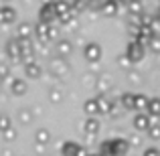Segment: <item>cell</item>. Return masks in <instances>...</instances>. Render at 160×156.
Listing matches in <instances>:
<instances>
[{"instance_id":"obj_1","label":"cell","mask_w":160,"mask_h":156,"mask_svg":"<svg viewBox=\"0 0 160 156\" xmlns=\"http://www.w3.org/2000/svg\"><path fill=\"white\" fill-rule=\"evenodd\" d=\"M126 150H128V140H124V138H112V140L102 142L98 154L99 156H122V154H126Z\"/></svg>"},{"instance_id":"obj_2","label":"cell","mask_w":160,"mask_h":156,"mask_svg":"<svg viewBox=\"0 0 160 156\" xmlns=\"http://www.w3.org/2000/svg\"><path fill=\"white\" fill-rule=\"evenodd\" d=\"M53 8H55V16H57V20L61 24H71L75 20V16H77L73 10H71V6H69L67 0H55Z\"/></svg>"},{"instance_id":"obj_3","label":"cell","mask_w":160,"mask_h":156,"mask_svg":"<svg viewBox=\"0 0 160 156\" xmlns=\"http://www.w3.org/2000/svg\"><path fill=\"white\" fill-rule=\"evenodd\" d=\"M32 33L37 35V39L47 43V41H57L59 39V27L57 24H45V23H37L32 27Z\"/></svg>"},{"instance_id":"obj_4","label":"cell","mask_w":160,"mask_h":156,"mask_svg":"<svg viewBox=\"0 0 160 156\" xmlns=\"http://www.w3.org/2000/svg\"><path fill=\"white\" fill-rule=\"evenodd\" d=\"M146 47L142 43H138V41H130L128 45H126V53H124V59L128 63H140L142 59L146 57Z\"/></svg>"},{"instance_id":"obj_5","label":"cell","mask_w":160,"mask_h":156,"mask_svg":"<svg viewBox=\"0 0 160 156\" xmlns=\"http://www.w3.org/2000/svg\"><path fill=\"white\" fill-rule=\"evenodd\" d=\"M103 55V49L99 43H95V41H91V43H87L85 47H83V57H85L87 63H98L99 59H102Z\"/></svg>"},{"instance_id":"obj_6","label":"cell","mask_w":160,"mask_h":156,"mask_svg":"<svg viewBox=\"0 0 160 156\" xmlns=\"http://www.w3.org/2000/svg\"><path fill=\"white\" fill-rule=\"evenodd\" d=\"M59 150H61V154H63V156H87V154H89L81 144H77V142H73V140L63 142Z\"/></svg>"},{"instance_id":"obj_7","label":"cell","mask_w":160,"mask_h":156,"mask_svg":"<svg viewBox=\"0 0 160 156\" xmlns=\"http://www.w3.org/2000/svg\"><path fill=\"white\" fill-rule=\"evenodd\" d=\"M73 53V43L69 39H57L55 41V55L57 59H67Z\"/></svg>"},{"instance_id":"obj_8","label":"cell","mask_w":160,"mask_h":156,"mask_svg":"<svg viewBox=\"0 0 160 156\" xmlns=\"http://www.w3.org/2000/svg\"><path fill=\"white\" fill-rule=\"evenodd\" d=\"M53 2H55V0H53ZM53 2H49V4H43V6L39 8V23H45V24H55L57 16H55Z\"/></svg>"},{"instance_id":"obj_9","label":"cell","mask_w":160,"mask_h":156,"mask_svg":"<svg viewBox=\"0 0 160 156\" xmlns=\"http://www.w3.org/2000/svg\"><path fill=\"white\" fill-rule=\"evenodd\" d=\"M8 89H10V93L12 95H24L28 91V85H27V81L24 79H20V77H10L8 79Z\"/></svg>"},{"instance_id":"obj_10","label":"cell","mask_w":160,"mask_h":156,"mask_svg":"<svg viewBox=\"0 0 160 156\" xmlns=\"http://www.w3.org/2000/svg\"><path fill=\"white\" fill-rule=\"evenodd\" d=\"M4 53H6V57L10 59V61H20V49H18V41H16L14 37L6 41V45H4Z\"/></svg>"},{"instance_id":"obj_11","label":"cell","mask_w":160,"mask_h":156,"mask_svg":"<svg viewBox=\"0 0 160 156\" xmlns=\"http://www.w3.org/2000/svg\"><path fill=\"white\" fill-rule=\"evenodd\" d=\"M16 10H14V6H8V4H4V6H0V24H12L16 20Z\"/></svg>"},{"instance_id":"obj_12","label":"cell","mask_w":160,"mask_h":156,"mask_svg":"<svg viewBox=\"0 0 160 156\" xmlns=\"http://www.w3.org/2000/svg\"><path fill=\"white\" fill-rule=\"evenodd\" d=\"M152 122H158V120H150V118L142 112V113H136V116H134L132 124H134V128H136L138 132H146V130L150 128V124H152Z\"/></svg>"},{"instance_id":"obj_13","label":"cell","mask_w":160,"mask_h":156,"mask_svg":"<svg viewBox=\"0 0 160 156\" xmlns=\"http://www.w3.org/2000/svg\"><path fill=\"white\" fill-rule=\"evenodd\" d=\"M120 0H102V6H99V12H102L103 16H113L118 14V10H120Z\"/></svg>"},{"instance_id":"obj_14","label":"cell","mask_w":160,"mask_h":156,"mask_svg":"<svg viewBox=\"0 0 160 156\" xmlns=\"http://www.w3.org/2000/svg\"><path fill=\"white\" fill-rule=\"evenodd\" d=\"M24 67V77L27 79H39L43 75V67H41L39 61H32V63H27Z\"/></svg>"},{"instance_id":"obj_15","label":"cell","mask_w":160,"mask_h":156,"mask_svg":"<svg viewBox=\"0 0 160 156\" xmlns=\"http://www.w3.org/2000/svg\"><path fill=\"white\" fill-rule=\"evenodd\" d=\"M158 112H160V99L158 98H148L144 113L150 118V120H158Z\"/></svg>"},{"instance_id":"obj_16","label":"cell","mask_w":160,"mask_h":156,"mask_svg":"<svg viewBox=\"0 0 160 156\" xmlns=\"http://www.w3.org/2000/svg\"><path fill=\"white\" fill-rule=\"evenodd\" d=\"M99 128H102V122H99L98 118H87V120L83 122V130H85L87 136H95V134L99 132Z\"/></svg>"},{"instance_id":"obj_17","label":"cell","mask_w":160,"mask_h":156,"mask_svg":"<svg viewBox=\"0 0 160 156\" xmlns=\"http://www.w3.org/2000/svg\"><path fill=\"white\" fill-rule=\"evenodd\" d=\"M95 102H98V113H112L113 112V102L108 99L106 95H98Z\"/></svg>"},{"instance_id":"obj_18","label":"cell","mask_w":160,"mask_h":156,"mask_svg":"<svg viewBox=\"0 0 160 156\" xmlns=\"http://www.w3.org/2000/svg\"><path fill=\"white\" fill-rule=\"evenodd\" d=\"M146 103H148V95L144 93H134V103L132 109H136V113H142L146 109Z\"/></svg>"},{"instance_id":"obj_19","label":"cell","mask_w":160,"mask_h":156,"mask_svg":"<svg viewBox=\"0 0 160 156\" xmlns=\"http://www.w3.org/2000/svg\"><path fill=\"white\" fill-rule=\"evenodd\" d=\"M35 142L39 146H47L49 142H51V132H49L47 128H41L35 132Z\"/></svg>"},{"instance_id":"obj_20","label":"cell","mask_w":160,"mask_h":156,"mask_svg":"<svg viewBox=\"0 0 160 156\" xmlns=\"http://www.w3.org/2000/svg\"><path fill=\"white\" fill-rule=\"evenodd\" d=\"M31 35H32L31 23H20L16 27V39H31Z\"/></svg>"},{"instance_id":"obj_21","label":"cell","mask_w":160,"mask_h":156,"mask_svg":"<svg viewBox=\"0 0 160 156\" xmlns=\"http://www.w3.org/2000/svg\"><path fill=\"white\" fill-rule=\"evenodd\" d=\"M126 6H128V12L132 16H140L142 12H144V2H142V0H132V2H128Z\"/></svg>"},{"instance_id":"obj_22","label":"cell","mask_w":160,"mask_h":156,"mask_svg":"<svg viewBox=\"0 0 160 156\" xmlns=\"http://www.w3.org/2000/svg\"><path fill=\"white\" fill-rule=\"evenodd\" d=\"M83 112L87 113V118H95L98 116V102H95V98H89L85 103H83Z\"/></svg>"},{"instance_id":"obj_23","label":"cell","mask_w":160,"mask_h":156,"mask_svg":"<svg viewBox=\"0 0 160 156\" xmlns=\"http://www.w3.org/2000/svg\"><path fill=\"white\" fill-rule=\"evenodd\" d=\"M132 103H134V93L132 91H124L120 95V105L124 109H132Z\"/></svg>"},{"instance_id":"obj_24","label":"cell","mask_w":160,"mask_h":156,"mask_svg":"<svg viewBox=\"0 0 160 156\" xmlns=\"http://www.w3.org/2000/svg\"><path fill=\"white\" fill-rule=\"evenodd\" d=\"M69 6H71V10H73L75 14H79V12H83L87 8V0H71Z\"/></svg>"},{"instance_id":"obj_25","label":"cell","mask_w":160,"mask_h":156,"mask_svg":"<svg viewBox=\"0 0 160 156\" xmlns=\"http://www.w3.org/2000/svg\"><path fill=\"white\" fill-rule=\"evenodd\" d=\"M12 126V120L8 113H0V132H4V130H8Z\"/></svg>"},{"instance_id":"obj_26","label":"cell","mask_w":160,"mask_h":156,"mask_svg":"<svg viewBox=\"0 0 160 156\" xmlns=\"http://www.w3.org/2000/svg\"><path fill=\"white\" fill-rule=\"evenodd\" d=\"M146 132H148V136L152 138V140L160 138V128H158V122H152V124H150V128L146 130Z\"/></svg>"},{"instance_id":"obj_27","label":"cell","mask_w":160,"mask_h":156,"mask_svg":"<svg viewBox=\"0 0 160 156\" xmlns=\"http://www.w3.org/2000/svg\"><path fill=\"white\" fill-rule=\"evenodd\" d=\"M2 134H4V140H6V142H12V140H16V130L12 128V126H10L8 130H4Z\"/></svg>"},{"instance_id":"obj_28","label":"cell","mask_w":160,"mask_h":156,"mask_svg":"<svg viewBox=\"0 0 160 156\" xmlns=\"http://www.w3.org/2000/svg\"><path fill=\"white\" fill-rule=\"evenodd\" d=\"M0 79H2V81L10 79V67L8 65H0Z\"/></svg>"},{"instance_id":"obj_29","label":"cell","mask_w":160,"mask_h":156,"mask_svg":"<svg viewBox=\"0 0 160 156\" xmlns=\"http://www.w3.org/2000/svg\"><path fill=\"white\" fill-rule=\"evenodd\" d=\"M61 98H63V93L59 89H51V93H49V99H51L53 103H59L61 102Z\"/></svg>"},{"instance_id":"obj_30","label":"cell","mask_w":160,"mask_h":156,"mask_svg":"<svg viewBox=\"0 0 160 156\" xmlns=\"http://www.w3.org/2000/svg\"><path fill=\"white\" fill-rule=\"evenodd\" d=\"M20 120H22V124H28V122L32 120L31 112H28V109H22V112H20Z\"/></svg>"},{"instance_id":"obj_31","label":"cell","mask_w":160,"mask_h":156,"mask_svg":"<svg viewBox=\"0 0 160 156\" xmlns=\"http://www.w3.org/2000/svg\"><path fill=\"white\" fill-rule=\"evenodd\" d=\"M142 156H158V148L156 146H150V148H146L144 152H142Z\"/></svg>"},{"instance_id":"obj_32","label":"cell","mask_w":160,"mask_h":156,"mask_svg":"<svg viewBox=\"0 0 160 156\" xmlns=\"http://www.w3.org/2000/svg\"><path fill=\"white\" fill-rule=\"evenodd\" d=\"M99 6H102V0H87V8H95V10H99Z\"/></svg>"},{"instance_id":"obj_33","label":"cell","mask_w":160,"mask_h":156,"mask_svg":"<svg viewBox=\"0 0 160 156\" xmlns=\"http://www.w3.org/2000/svg\"><path fill=\"white\" fill-rule=\"evenodd\" d=\"M120 2H124V4H128V2H132V0H120Z\"/></svg>"},{"instance_id":"obj_34","label":"cell","mask_w":160,"mask_h":156,"mask_svg":"<svg viewBox=\"0 0 160 156\" xmlns=\"http://www.w3.org/2000/svg\"><path fill=\"white\" fill-rule=\"evenodd\" d=\"M87 156H99V154H93V152H89V154H87Z\"/></svg>"}]
</instances>
